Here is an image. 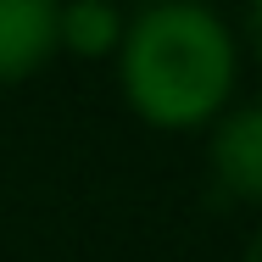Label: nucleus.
Masks as SVG:
<instances>
[{
  "mask_svg": "<svg viewBox=\"0 0 262 262\" xmlns=\"http://www.w3.org/2000/svg\"><path fill=\"white\" fill-rule=\"evenodd\" d=\"M234 84V45L207 0H157L123 34V90L151 123H201Z\"/></svg>",
  "mask_w": 262,
  "mask_h": 262,
  "instance_id": "obj_1",
  "label": "nucleus"
},
{
  "mask_svg": "<svg viewBox=\"0 0 262 262\" xmlns=\"http://www.w3.org/2000/svg\"><path fill=\"white\" fill-rule=\"evenodd\" d=\"M117 34H123V23H117L112 0H73V6H61V39L73 51H106Z\"/></svg>",
  "mask_w": 262,
  "mask_h": 262,
  "instance_id": "obj_4",
  "label": "nucleus"
},
{
  "mask_svg": "<svg viewBox=\"0 0 262 262\" xmlns=\"http://www.w3.org/2000/svg\"><path fill=\"white\" fill-rule=\"evenodd\" d=\"M251 39H257V51H262V0H251Z\"/></svg>",
  "mask_w": 262,
  "mask_h": 262,
  "instance_id": "obj_5",
  "label": "nucleus"
},
{
  "mask_svg": "<svg viewBox=\"0 0 262 262\" xmlns=\"http://www.w3.org/2000/svg\"><path fill=\"white\" fill-rule=\"evenodd\" d=\"M246 262H262V234L251 240V246H246Z\"/></svg>",
  "mask_w": 262,
  "mask_h": 262,
  "instance_id": "obj_6",
  "label": "nucleus"
},
{
  "mask_svg": "<svg viewBox=\"0 0 262 262\" xmlns=\"http://www.w3.org/2000/svg\"><path fill=\"white\" fill-rule=\"evenodd\" d=\"M61 39V0H0V84L28 78Z\"/></svg>",
  "mask_w": 262,
  "mask_h": 262,
  "instance_id": "obj_2",
  "label": "nucleus"
},
{
  "mask_svg": "<svg viewBox=\"0 0 262 262\" xmlns=\"http://www.w3.org/2000/svg\"><path fill=\"white\" fill-rule=\"evenodd\" d=\"M212 162H217V173H223L240 195H257L262 201V101L240 106V112L217 128Z\"/></svg>",
  "mask_w": 262,
  "mask_h": 262,
  "instance_id": "obj_3",
  "label": "nucleus"
}]
</instances>
